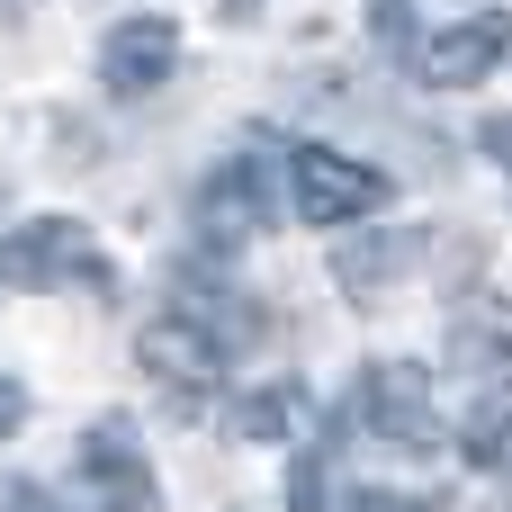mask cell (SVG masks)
I'll use <instances>...</instances> for the list:
<instances>
[{
    "label": "cell",
    "mask_w": 512,
    "mask_h": 512,
    "mask_svg": "<svg viewBox=\"0 0 512 512\" xmlns=\"http://www.w3.org/2000/svg\"><path fill=\"white\" fill-rule=\"evenodd\" d=\"M225 360H234V351H225L198 315H180V306H171V315H153V324L135 333V369H144L153 387H171V405H180V414H198V405L216 396Z\"/></svg>",
    "instance_id": "cell-5"
},
{
    "label": "cell",
    "mask_w": 512,
    "mask_h": 512,
    "mask_svg": "<svg viewBox=\"0 0 512 512\" xmlns=\"http://www.w3.org/2000/svg\"><path fill=\"white\" fill-rule=\"evenodd\" d=\"M324 512H441V504H405V495H387V486H351V495H333Z\"/></svg>",
    "instance_id": "cell-13"
},
{
    "label": "cell",
    "mask_w": 512,
    "mask_h": 512,
    "mask_svg": "<svg viewBox=\"0 0 512 512\" xmlns=\"http://www.w3.org/2000/svg\"><path fill=\"white\" fill-rule=\"evenodd\" d=\"M459 450H468L477 468H504V450H512V387H486V396L468 405V432H459Z\"/></svg>",
    "instance_id": "cell-12"
},
{
    "label": "cell",
    "mask_w": 512,
    "mask_h": 512,
    "mask_svg": "<svg viewBox=\"0 0 512 512\" xmlns=\"http://www.w3.org/2000/svg\"><path fill=\"white\" fill-rule=\"evenodd\" d=\"M81 486H90V504H99V512H162V486H153L144 441H135L126 414H108V423L81 432Z\"/></svg>",
    "instance_id": "cell-7"
},
{
    "label": "cell",
    "mask_w": 512,
    "mask_h": 512,
    "mask_svg": "<svg viewBox=\"0 0 512 512\" xmlns=\"http://www.w3.org/2000/svg\"><path fill=\"white\" fill-rule=\"evenodd\" d=\"M0 512H54V504H45L36 486H9V495H0Z\"/></svg>",
    "instance_id": "cell-16"
},
{
    "label": "cell",
    "mask_w": 512,
    "mask_h": 512,
    "mask_svg": "<svg viewBox=\"0 0 512 512\" xmlns=\"http://www.w3.org/2000/svg\"><path fill=\"white\" fill-rule=\"evenodd\" d=\"M486 153H495V162L512 171V117H495V126H486Z\"/></svg>",
    "instance_id": "cell-15"
},
{
    "label": "cell",
    "mask_w": 512,
    "mask_h": 512,
    "mask_svg": "<svg viewBox=\"0 0 512 512\" xmlns=\"http://www.w3.org/2000/svg\"><path fill=\"white\" fill-rule=\"evenodd\" d=\"M306 423H315V396H306L297 378L243 387V396H234V414H225V432H234V441H288V432H306Z\"/></svg>",
    "instance_id": "cell-11"
},
{
    "label": "cell",
    "mask_w": 512,
    "mask_h": 512,
    "mask_svg": "<svg viewBox=\"0 0 512 512\" xmlns=\"http://www.w3.org/2000/svg\"><path fill=\"white\" fill-rule=\"evenodd\" d=\"M405 63H414L423 90H477V81H495L512 63V18L504 9H468V18H441V27H414Z\"/></svg>",
    "instance_id": "cell-3"
},
{
    "label": "cell",
    "mask_w": 512,
    "mask_h": 512,
    "mask_svg": "<svg viewBox=\"0 0 512 512\" xmlns=\"http://www.w3.org/2000/svg\"><path fill=\"white\" fill-rule=\"evenodd\" d=\"M414 270V234H369V243H333V279L351 306H378L396 279Z\"/></svg>",
    "instance_id": "cell-10"
},
{
    "label": "cell",
    "mask_w": 512,
    "mask_h": 512,
    "mask_svg": "<svg viewBox=\"0 0 512 512\" xmlns=\"http://www.w3.org/2000/svg\"><path fill=\"white\" fill-rule=\"evenodd\" d=\"M0 279H18V288H72V297H117L108 252L72 216H36V225L0 234Z\"/></svg>",
    "instance_id": "cell-1"
},
{
    "label": "cell",
    "mask_w": 512,
    "mask_h": 512,
    "mask_svg": "<svg viewBox=\"0 0 512 512\" xmlns=\"http://www.w3.org/2000/svg\"><path fill=\"white\" fill-rule=\"evenodd\" d=\"M171 72H180V27H171V18H117V27L99 36V81H108V99H153Z\"/></svg>",
    "instance_id": "cell-8"
},
{
    "label": "cell",
    "mask_w": 512,
    "mask_h": 512,
    "mask_svg": "<svg viewBox=\"0 0 512 512\" xmlns=\"http://www.w3.org/2000/svg\"><path fill=\"white\" fill-rule=\"evenodd\" d=\"M450 369L468 378V396L512 387V306H468L450 324Z\"/></svg>",
    "instance_id": "cell-9"
},
{
    "label": "cell",
    "mask_w": 512,
    "mask_h": 512,
    "mask_svg": "<svg viewBox=\"0 0 512 512\" xmlns=\"http://www.w3.org/2000/svg\"><path fill=\"white\" fill-rule=\"evenodd\" d=\"M189 225H198V243H207L216 261L243 252V243H261V234H270V171H261L252 153L216 162V171L189 189Z\"/></svg>",
    "instance_id": "cell-6"
},
{
    "label": "cell",
    "mask_w": 512,
    "mask_h": 512,
    "mask_svg": "<svg viewBox=\"0 0 512 512\" xmlns=\"http://www.w3.org/2000/svg\"><path fill=\"white\" fill-rule=\"evenodd\" d=\"M18 423H27V387H18V378H9V369H0V441H9V432H18Z\"/></svg>",
    "instance_id": "cell-14"
},
{
    "label": "cell",
    "mask_w": 512,
    "mask_h": 512,
    "mask_svg": "<svg viewBox=\"0 0 512 512\" xmlns=\"http://www.w3.org/2000/svg\"><path fill=\"white\" fill-rule=\"evenodd\" d=\"M252 9H261V0H225V18H252Z\"/></svg>",
    "instance_id": "cell-17"
},
{
    "label": "cell",
    "mask_w": 512,
    "mask_h": 512,
    "mask_svg": "<svg viewBox=\"0 0 512 512\" xmlns=\"http://www.w3.org/2000/svg\"><path fill=\"white\" fill-rule=\"evenodd\" d=\"M351 423L387 450H441V405H432V369L423 360H369L351 387Z\"/></svg>",
    "instance_id": "cell-2"
},
{
    "label": "cell",
    "mask_w": 512,
    "mask_h": 512,
    "mask_svg": "<svg viewBox=\"0 0 512 512\" xmlns=\"http://www.w3.org/2000/svg\"><path fill=\"white\" fill-rule=\"evenodd\" d=\"M396 198V180L378 171V162H351V153H333V144H297L288 153V207L306 216V225H360V216H378Z\"/></svg>",
    "instance_id": "cell-4"
}]
</instances>
